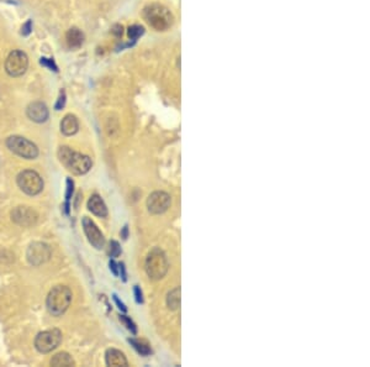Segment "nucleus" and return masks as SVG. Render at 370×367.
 <instances>
[{
    "instance_id": "nucleus-20",
    "label": "nucleus",
    "mask_w": 370,
    "mask_h": 367,
    "mask_svg": "<svg viewBox=\"0 0 370 367\" xmlns=\"http://www.w3.org/2000/svg\"><path fill=\"white\" fill-rule=\"evenodd\" d=\"M128 341H130L131 345H132L133 348H135L136 350L141 354V355L147 356V355H149V354H152V350L149 349L148 345H146V344L141 343V341H138V340H135V339H130Z\"/></svg>"
},
{
    "instance_id": "nucleus-8",
    "label": "nucleus",
    "mask_w": 370,
    "mask_h": 367,
    "mask_svg": "<svg viewBox=\"0 0 370 367\" xmlns=\"http://www.w3.org/2000/svg\"><path fill=\"white\" fill-rule=\"evenodd\" d=\"M27 67H29V58L26 53L19 50L10 52L5 61V71L10 77H20L26 72Z\"/></svg>"
},
{
    "instance_id": "nucleus-4",
    "label": "nucleus",
    "mask_w": 370,
    "mask_h": 367,
    "mask_svg": "<svg viewBox=\"0 0 370 367\" xmlns=\"http://www.w3.org/2000/svg\"><path fill=\"white\" fill-rule=\"evenodd\" d=\"M169 268L168 259L166 254L158 247H154L149 251L146 259V272L151 280H162L167 275Z\"/></svg>"
},
{
    "instance_id": "nucleus-30",
    "label": "nucleus",
    "mask_w": 370,
    "mask_h": 367,
    "mask_svg": "<svg viewBox=\"0 0 370 367\" xmlns=\"http://www.w3.org/2000/svg\"><path fill=\"white\" fill-rule=\"evenodd\" d=\"M113 32L116 35V36H121V35H123V26H120V25H115L113 29Z\"/></svg>"
},
{
    "instance_id": "nucleus-17",
    "label": "nucleus",
    "mask_w": 370,
    "mask_h": 367,
    "mask_svg": "<svg viewBox=\"0 0 370 367\" xmlns=\"http://www.w3.org/2000/svg\"><path fill=\"white\" fill-rule=\"evenodd\" d=\"M65 40H67V45L69 49L77 50L84 42V34L78 27H72L65 34Z\"/></svg>"
},
{
    "instance_id": "nucleus-9",
    "label": "nucleus",
    "mask_w": 370,
    "mask_h": 367,
    "mask_svg": "<svg viewBox=\"0 0 370 367\" xmlns=\"http://www.w3.org/2000/svg\"><path fill=\"white\" fill-rule=\"evenodd\" d=\"M51 255L52 252L50 246L44 242H32L26 252L27 261L32 266H41L42 263L47 262L51 259Z\"/></svg>"
},
{
    "instance_id": "nucleus-1",
    "label": "nucleus",
    "mask_w": 370,
    "mask_h": 367,
    "mask_svg": "<svg viewBox=\"0 0 370 367\" xmlns=\"http://www.w3.org/2000/svg\"><path fill=\"white\" fill-rule=\"evenodd\" d=\"M143 16L146 21L157 31H166L174 22L171 10L158 2H153L144 7Z\"/></svg>"
},
{
    "instance_id": "nucleus-28",
    "label": "nucleus",
    "mask_w": 370,
    "mask_h": 367,
    "mask_svg": "<svg viewBox=\"0 0 370 367\" xmlns=\"http://www.w3.org/2000/svg\"><path fill=\"white\" fill-rule=\"evenodd\" d=\"M135 295H136V300H137V303L143 302V299H142V292L138 288V286H136L135 287Z\"/></svg>"
},
{
    "instance_id": "nucleus-26",
    "label": "nucleus",
    "mask_w": 370,
    "mask_h": 367,
    "mask_svg": "<svg viewBox=\"0 0 370 367\" xmlns=\"http://www.w3.org/2000/svg\"><path fill=\"white\" fill-rule=\"evenodd\" d=\"M31 30H32V22H31V20H29V21H26L24 25H22L21 34L24 35V36H27V35H30Z\"/></svg>"
},
{
    "instance_id": "nucleus-22",
    "label": "nucleus",
    "mask_w": 370,
    "mask_h": 367,
    "mask_svg": "<svg viewBox=\"0 0 370 367\" xmlns=\"http://www.w3.org/2000/svg\"><path fill=\"white\" fill-rule=\"evenodd\" d=\"M121 254V247L119 245L118 241H111L110 242V256L111 257H118Z\"/></svg>"
},
{
    "instance_id": "nucleus-10",
    "label": "nucleus",
    "mask_w": 370,
    "mask_h": 367,
    "mask_svg": "<svg viewBox=\"0 0 370 367\" xmlns=\"http://www.w3.org/2000/svg\"><path fill=\"white\" fill-rule=\"evenodd\" d=\"M171 207V196L166 192H153L147 199V208L151 214H162Z\"/></svg>"
},
{
    "instance_id": "nucleus-23",
    "label": "nucleus",
    "mask_w": 370,
    "mask_h": 367,
    "mask_svg": "<svg viewBox=\"0 0 370 367\" xmlns=\"http://www.w3.org/2000/svg\"><path fill=\"white\" fill-rule=\"evenodd\" d=\"M120 320L123 321V323H125V324H126V326H127L128 330L132 331L133 334H136V331H137V329H136L135 323H133V321L131 320L130 318H127V316H125V315H121V316H120Z\"/></svg>"
},
{
    "instance_id": "nucleus-2",
    "label": "nucleus",
    "mask_w": 370,
    "mask_h": 367,
    "mask_svg": "<svg viewBox=\"0 0 370 367\" xmlns=\"http://www.w3.org/2000/svg\"><path fill=\"white\" fill-rule=\"evenodd\" d=\"M58 157H60V161L74 174H85L92 168L93 163L90 157L80 152H75L67 146L60 148Z\"/></svg>"
},
{
    "instance_id": "nucleus-31",
    "label": "nucleus",
    "mask_w": 370,
    "mask_h": 367,
    "mask_svg": "<svg viewBox=\"0 0 370 367\" xmlns=\"http://www.w3.org/2000/svg\"><path fill=\"white\" fill-rule=\"evenodd\" d=\"M110 270L113 271V273L115 276L119 275V272H118V265H116L115 261H110Z\"/></svg>"
},
{
    "instance_id": "nucleus-7",
    "label": "nucleus",
    "mask_w": 370,
    "mask_h": 367,
    "mask_svg": "<svg viewBox=\"0 0 370 367\" xmlns=\"http://www.w3.org/2000/svg\"><path fill=\"white\" fill-rule=\"evenodd\" d=\"M62 343V333L58 329L46 330L40 333L35 339V348L39 353L48 354L57 349Z\"/></svg>"
},
{
    "instance_id": "nucleus-32",
    "label": "nucleus",
    "mask_w": 370,
    "mask_h": 367,
    "mask_svg": "<svg viewBox=\"0 0 370 367\" xmlns=\"http://www.w3.org/2000/svg\"><path fill=\"white\" fill-rule=\"evenodd\" d=\"M123 239H126L127 237V226L123 227Z\"/></svg>"
},
{
    "instance_id": "nucleus-16",
    "label": "nucleus",
    "mask_w": 370,
    "mask_h": 367,
    "mask_svg": "<svg viewBox=\"0 0 370 367\" xmlns=\"http://www.w3.org/2000/svg\"><path fill=\"white\" fill-rule=\"evenodd\" d=\"M79 129V123H78V119L75 118L72 114H68L61 121V131H62L63 135L65 136H72Z\"/></svg>"
},
{
    "instance_id": "nucleus-13",
    "label": "nucleus",
    "mask_w": 370,
    "mask_h": 367,
    "mask_svg": "<svg viewBox=\"0 0 370 367\" xmlns=\"http://www.w3.org/2000/svg\"><path fill=\"white\" fill-rule=\"evenodd\" d=\"M26 114L29 116L30 120L35 121V123H45L48 119V109L45 103L42 102H34L31 103L26 109Z\"/></svg>"
},
{
    "instance_id": "nucleus-15",
    "label": "nucleus",
    "mask_w": 370,
    "mask_h": 367,
    "mask_svg": "<svg viewBox=\"0 0 370 367\" xmlns=\"http://www.w3.org/2000/svg\"><path fill=\"white\" fill-rule=\"evenodd\" d=\"M88 209L93 213L94 215L100 218L108 217V208H106L105 202L101 199L100 196L98 194H94L90 197V199L88 201Z\"/></svg>"
},
{
    "instance_id": "nucleus-6",
    "label": "nucleus",
    "mask_w": 370,
    "mask_h": 367,
    "mask_svg": "<svg viewBox=\"0 0 370 367\" xmlns=\"http://www.w3.org/2000/svg\"><path fill=\"white\" fill-rule=\"evenodd\" d=\"M6 146L10 151L26 159H35L39 156V148L32 141L21 136H10L6 140Z\"/></svg>"
},
{
    "instance_id": "nucleus-24",
    "label": "nucleus",
    "mask_w": 370,
    "mask_h": 367,
    "mask_svg": "<svg viewBox=\"0 0 370 367\" xmlns=\"http://www.w3.org/2000/svg\"><path fill=\"white\" fill-rule=\"evenodd\" d=\"M40 63H41L42 66H46V67L50 68V70L52 71H56L57 72V66H56L55 61L53 60H50V58H46V57H42L41 61H40Z\"/></svg>"
},
{
    "instance_id": "nucleus-27",
    "label": "nucleus",
    "mask_w": 370,
    "mask_h": 367,
    "mask_svg": "<svg viewBox=\"0 0 370 367\" xmlns=\"http://www.w3.org/2000/svg\"><path fill=\"white\" fill-rule=\"evenodd\" d=\"M72 194H73V181L68 179V181H67V196H65V198H67V203L69 202ZM67 203H65V204H67Z\"/></svg>"
},
{
    "instance_id": "nucleus-21",
    "label": "nucleus",
    "mask_w": 370,
    "mask_h": 367,
    "mask_svg": "<svg viewBox=\"0 0 370 367\" xmlns=\"http://www.w3.org/2000/svg\"><path fill=\"white\" fill-rule=\"evenodd\" d=\"M144 32V29L139 25H133L128 29V36H130L131 40H137L139 36H142Z\"/></svg>"
},
{
    "instance_id": "nucleus-3",
    "label": "nucleus",
    "mask_w": 370,
    "mask_h": 367,
    "mask_svg": "<svg viewBox=\"0 0 370 367\" xmlns=\"http://www.w3.org/2000/svg\"><path fill=\"white\" fill-rule=\"evenodd\" d=\"M72 302V292L65 286H56L47 295L46 305L50 314L61 316L67 312Z\"/></svg>"
},
{
    "instance_id": "nucleus-18",
    "label": "nucleus",
    "mask_w": 370,
    "mask_h": 367,
    "mask_svg": "<svg viewBox=\"0 0 370 367\" xmlns=\"http://www.w3.org/2000/svg\"><path fill=\"white\" fill-rule=\"evenodd\" d=\"M51 366L55 367H70L74 366V360L72 359V356L67 353H60L57 355L53 356L51 359Z\"/></svg>"
},
{
    "instance_id": "nucleus-19",
    "label": "nucleus",
    "mask_w": 370,
    "mask_h": 367,
    "mask_svg": "<svg viewBox=\"0 0 370 367\" xmlns=\"http://www.w3.org/2000/svg\"><path fill=\"white\" fill-rule=\"evenodd\" d=\"M167 305L171 310H177L181 305V288L177 287L168 293L167 297Z\"/></svg>"
},
{
    "instance_id": "nucleus-29",
    "label": "nucleus",
    "mask_w": 370,
    "mask_h": 367,
    "mask_svg": "<svg viewBox=\"0 0 370 367\" xmlns=\"http://www.w3.org/2000/svg\"><path fill=\"white\" fill-rule=\"evenodd\" d=\"M114 300H115V303H116V304H118L119 309H121V310H123V312H126V310H127V309H126L125 304H123V302H120V300H119V298L116 297V295H114Z\"/></svg>"
},
{
    "instance_id": "nucleus-14",
    "label": "nucleus",
    "mask_w": 370,
    "mask_h": 367,
    "mask_svg": "<svg viewBox=\"0 0 370 367\" xmlns=\"http://www.w3.org/2000/svg\"><path fill=\"white\" fill-rule=\"evenodd\" d=\"M106 365L114 366V367H126L128 366L127 359H126L125 354L121 353L120 350L116 349H109L105 354Z\"/></svg>"
},
{
    "instance_id": "nucleus-11",
    "label": "nucleus",
    "mask_w": 370,
    "mask_h": 367,
    "mask_svg": "<svg viewBox=\"0 0 370 367\" xmlns=\"http://www.w3.org/2000/svg\"><path fill=\"white\" fill-rule=\"evenodd\" d=\"M82 224L85 235H87L88 240L93 245V247H95L96 250L103 249L104 245H105V237H104L103 232L99 230V227L96 226L95 222L90 218L84 217L83 218Z\"/></svg>"
},
{
    "instance_id": "nucleus-5",
    "label": "nucleus",
    "mask_w": 370,
    "mask_h": 367,
    "mask_svg": "<svg viewBox=\"0 0 370 367\" xmlns=\"http://www.w3.org/2000/svg\"><path fill=\"white\" fill-rule=\"evenodd\" d=\"M16 182L19 188L29 196H37L44 189V179L32 169H26L19 173Z\"/></svg>"
},
{
    "instance_id": "nucleus-25",
    "label": "nucleus",
    "mask_w": 370,
    "mask_h": 367,
    "mask_svg": "<svg viewBox=\"0 0 370 367\" xmlns=\"http://www.w3.org/2000/svg\"><path fill=\"white\" fill-rule=\"evenodd\" d=\"M65 104V93L64 90H61L60 98L57 100V104H56V110H61Z\"/></svg>"
},
{
    "instance_id": "nucleus-12",
    "label": "nucleus",
    "mask_w": 370,
    "mask_h": 367,
    "mask_svg": "<svg viewBox=\"0 0 370 367\" xmlns=\"http://www.w3.org/2000/svg\"><path fill=\"white\" fill-rule=\"evenodd\" d=\"M37 213L30 207H17L12 210L11 219L21 226H32L37 222Z\"/></svg>"
}]
</instances>
